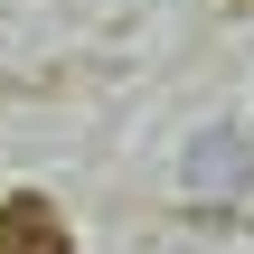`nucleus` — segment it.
<instances>
[{"label": "nucleus", "mask_w": 254, "mask_h": 254, "mask_svg": "<svg viewBox=\"0 0 254 254\" xmlns=\"http://www.w3.org/2000/svg\"><path fill=\"white\" fill-rule=\"evenodd\" d=\"M0 254H75V236H66V217H57L38 189H19V198L0 207Z\"/></svg>", "instance_id": "nucleus-1"}, {"label": "nucleus", "mask_w": 254, "mask_h": 254, "mask_svg": "<svg viewBox=\"0 0 254 254\" xmlns=\"http://www.w3.org/2000/svg\"><path fill=\"white\" fill-rule=\"evenodd\" d=\"M189 179H198V189H207V179H217V189H236V179H245V160L226 151V132H207V151H198V170H189Z\"/></svg>", "instance_id": "nucleus-2"}]
</instances>
